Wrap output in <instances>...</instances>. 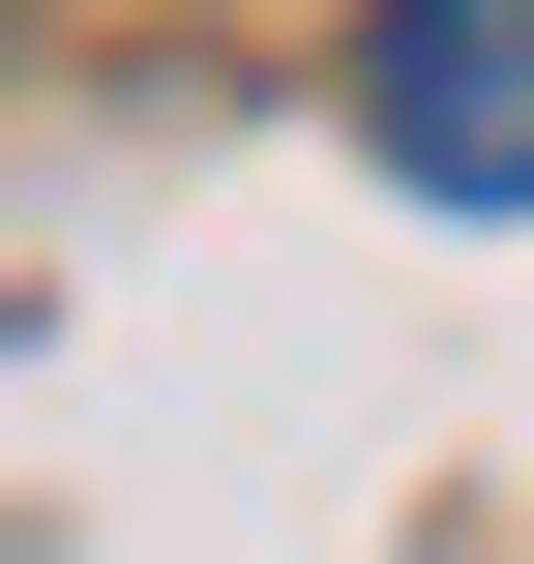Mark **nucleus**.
<instances>
[{"label": "nucleus", "instance_id": "obj_1", "mask_svg": "<svg viewBox=\"0 0 534 564\" xmlns=\"http://www.w3.org/2000/svg\"><path fill=\"white\" fill-rule=\"evenodd\" d=\"M357 149L416 208H534V0H386L357 30Z\"/></svg>", "mask_w": 534, "mask_h": 564}]
</instances>
